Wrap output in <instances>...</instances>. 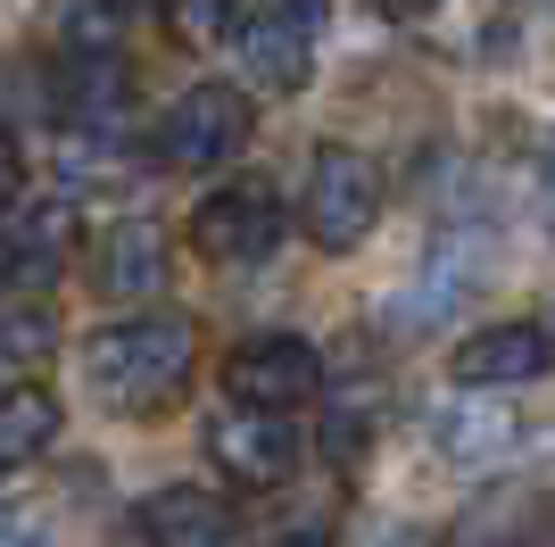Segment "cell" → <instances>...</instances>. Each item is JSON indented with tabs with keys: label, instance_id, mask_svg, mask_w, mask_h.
Instances as JSON below:
<instances>
[{
	"label": "cell",
	"instance_id": "7a4b0ae2",
	"mask_svg": "<svg viewBox=\"0 0 555 547\" xmlns=\"http://www.w3.org/2000/svg\"><path fill=\"white\" fill-rule=\"evenodd\" d=\"M382 200H390L382 166H373L365 150H348V141H324V150L307 158L299 225H307V241H315L324 257H348L373 225H382Z\"/></svg>",
	"mask_w": 555,
	"mask_h": 547
},
{
	"label": "cell",
	"instance_id": "8fae6325",
	"mask_svg": "<svg viewBox=\"0 0 555 547\" xmlns=\"http://www.w3.org/2000/svg\"><path fill=\"white\" fill-rule=\"evenodd\" d=\"M67 250H75V216H67V200L34 207L25 225H0V298H9V291L25 298V291H42V282H59Z\"/></svg>",
	"mask_w": 555,
	"mask_h": 547
},
{
	"label": "cell",
	"instance_id": "2e32d148",
	"mask_svg": "<svg viewBox=\"0 0 555 547\" xmlns=\"http://www.w3.org/2000/svg\"><path fill=\"white\" fill-rule=\"evenodd\" d=\"M17 191H25V158H17V141L0 133V225L17 216Z\"/></svg>",
	"mask_w": 555,
	"mask_h": 547
},
{
	"label": "cell",
	"instance_id": "6da1fadb",
	"mask_svg": "<svg viewBox=\"0 0 555 547\" xmlns=\"http://www.w3.org/2000/svg\"><path fill=\"white\" fill-rule=\"evenodd\" d=\"M191 316H125V323H100L83 341V382L100 390V407L116 415H158L191 373Z\"/></svg>",
	"mask_w": 555,
	"mask_h": 547
},
{
	"label": "cell",
	"instance_id": "30bf717a",
	"mask_svg": "<svg viewBox=\"0 0 555 547\" xmlns=\"http://www.w3.org/2000/svg\"><path fill=\"white\" fill-rule=\"evenodd\" d=\"M166 225H150V216H125V225L92 232V291L100 298H150L166 282Z\"/></svg>",
	"mask_w": 555,
	"mask_h": 547
},
{
	"label": "cell",
	"instance_id": "52a82bcc",
	"mask_svg": "<svg viewBox=\"0 0 555 547\" xmlns=\"http://www.w3.org/2000/svg\"><path fill=\"white\" fill-rule=\"evenodd\" d=\"M208 456L224 465V481H241V489H282V481L299 473V423H291V415L216 407L208 415Z\"/></svg>",
	"mask_w": 555,
	"mask_h": 547
},
{
	"label": "cell",
	"instance_id": "5bb4252c",
	"mask_svg": "<svg viewBox=\"0 0 555 547\" xmlns=\"http://www.w3.org/2000/svg\"><path fill=\"white\" fill-rule=\"evenodd\" d=\"M440 448H456L464 465H489V456H506L514 448V423L506 415H473V407H440Z\"/></svg>",
	"mask_w": 555,
	"mask_h": 547
},
{
	"label": "cell",
	"instance_id": "3957f363",
	"mask_svg": "<svg viewBox=\"0 0 555 547\" xmlns=\"http://www.w3.org/2000/svg\"><path fill=\"white\" fill-rule=\"evenodd\" d=\"M241 141H249V91L241 84H191L183 100L150 125V150H158L166 175H208Z\"/></svg>",
	"mask_w": 555,
	"mask_h": 547
},
{
	"label": "cell",
	"instance_id": "ba28073f",
	"mask_svg": "<svg viewBox=\"0 0 555 547\" xmlns=\"http://www.w3.org/2000/svg\"><path fill=\"white\" fill-rule=\"evenodd\" d=\"M555 357L547 323L514 316V323H481L473 341H456V357H448V373H456V390H473V398H489V390H514V382H539Z\"/></svg>",
	"mask_w": 555,
	"mask_h": 547
},
{
	"label": "cell",
	"instance_id": "9a60e30c",
	"mask_svg": "<svg viewBox=\"0 0 555 547\" xmlns=\"http://www.w3.org/2000/svg\"><path fill=\"white\" fill-rule=\"evenodd\" d=\"M257 547H332V523H315V514H291V523L266 531Z\"/></svg>",
	"mask_w": 555,
	"mask_h": 547
},
{
	"label": "cell",
	"instance_id": "7c38bea8",
	"mask_svg": "<svg viewBox=\"0 0 555 547\" xmlns=\"http://www.w3.org/2000/svg\"><path fill=\"white\" fill-rule=\"evenodd\" d=\"M59 423H67V415H59V398H50V390H0V473H9V465H34V456H50V440H59Z\"/></svg>",
	"mask_w": 555,
	"mask_h": 547
},
{
	"label": "cell",
	"instance_id": "4fadbf2b",
	"mask_svg": "<svg viewBox=\"0 0 555 547\" xmlns=\"http://www.w3.org/2000/svg\"><path fill=\"white\" fill-rule=\"evenodd\" d=\"M59 348V323L42 307H0V390H25Z\"/></svg>",
	"mask_w": 555,
	"mask_h": 547
},
{
	"label": "cell",
	"instance_id": "e0dca14e",
	"mask_svg": "<svg viewBox=\"0 0 555 547\" xmlns=\"http://www.w3.org/2000/svg\"><path fill=\"white\" fill-rule=\"evenodd\" d=\"M0 547H42V514L34 506H0Z\"/></svg>",
	"mask_w": 555,
	"mask_h": 547
},
{
	"label": "cell",
	"instance_id": "ac0fdd59",
	"mask_svg": "<svg viewBox=\"0 0 555 547\" xmlns=\"http://www.w3.org/2000/svg\"><path fill=\"white\" fill-rule=\"evenodd\" d=\"M232 9H175V34H224Z\"/></svg>",
	"mask_w": 555,
	"mask_h": 547
},
{
	"label": "cell",
	"instance_id": "5b68a950",
	"mask_svg": "<svg viewBox=\"0 0 555 547\" xmlns=\"http://www.w3.org/2000/svg\"><path fill=\"white\" fill-rule=\"evenodd\" d=\"M224 42H232V59L249 67L257 91H299L307 75H315L324 17H315V9H291V0H266V9H232Z\"/></svg>",
	"mask_w": 555,
	"mask_h": 547
},
{
	"label": "cell",
	"instance_id": "d6986e66",
	"mask_svg": "<svg viewBox=\"0 0 555 547\" xmlns=\"http://www.w3.org/2000/svg\"><path fill=\"white\" fill-rule=\"evenodd\" d=\"M539 216H547V232H555V158H547V175H539Z\"/></svg>",
	"mask_w": 555,
	"mask_h": 547
},
{
	"label": "cell",
	"instance_id": "8992f818",
	"mask_svg": "<svg viewBox=\"0 0 555 547\" xmlns=\"http://www.w3.org/2000/svg\"><path fill=\"white\" fill-rule=\"evenodd\" d=\"M224 407H249V415H291L324 390V357L299 341V332H266V341H241L224 357Z\"/></svg>",
	"mask_w": 555,
	"mask_h": 547
},
{
	"label": "cell",
	"instance_id": "277c9868",
	"mask_svg": "<svg viewBox=\"0 0 555 547\" xmlns=\"http://www.w3.org/2000/svg\"><path fill=\"white\" fill-rule=\"evenodd\" d=\"M282 225H291V207H282L274 175H232L224 191L191 207V250L216 266H257L282 250Z\"/></svg>",
	"mask_w": 555,
	"mask_h": 547
},
{
	"label": "cell",
	"instance_id": "9c48e42d",
	"mask_svg": "<svg viewBox=\"0 0 555 547\" xmlns=\"http://www.w3.org/2000/svg\"><path fill=\"white\" fill-rule=\"evenodd\" d=\"M133 523L150 547H232L241 539V514H232V498H216V489H191V481H175V489H150V498L133 506Z\"/></svg>",
	"mask_w": 555,
	"mask_h": 547
}]
</instances>
